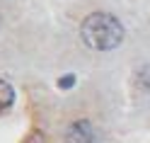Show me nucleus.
I'll list each match as a JSON object with an SVG mask.
<instances>
[{
    "label": "nucleus",
    "mask_w": 150,
    "mask_h": 143,
    "mask_svg": "<svg viewBox=\"0 0 150 143\" xmlns=\"http://www.w3.org/2000/svg\"><path fill=\"white\" fill-rule=\"evenodd\" d=\"M73 83H75V75H73V73H70V75H63V78L58 80V88L68 90V88H73Z\"/></svg>",
    "instance_id": "6"
},
{
    "label": "nucleus",
    "mask_w": 150,
    "mask_h": 143,
    "mask_svg": "<svg viewBox=\"0 0 150 143\" xmlns=\"http://www.w3.org/2000/svg\"><path fill=\"white\" fill-rule=\"evenodd\" d=\"M44 138H46L44 133H41L39 129H34V131H29V133L24 136V141H22V143H46Z\"/></svg>",
    "instance_id": "5"
},
{
    "label": "nucleus",
    "mask_w": 150,
    "mask_h": 143,
    "mask_svg": "<svg viewBox=\"0 0 150 143\" xmlns=\"http://www.w3.org/2000/svg\"><path fill=\"white\" fill-rule=\"evenodd\" d=\"M136 85L143 90H150V63L140 65V68L136 70Z\"/></svg>",
    "instance_id": "4"
},
{
    "label": "nucleus",
    "mask_w": 150,
    "mask_h": 143,
    "mask_svg": "<svg viewBox=\"0 0 150 143\" xmlns=\"http://www.w3.org/2000/svg\"><path fill=\"white\" fill-rule=\"evenodd\" d=\"M65 143H97V136H95V129L87 119H78L73 121L68 131H65Z\"/></svg>",
    "instance_id": "2"
},
{
    "label": "nucleus",
    "mask_w": 150,
    "mask_h": 143,
    "mask_svg": "<svg viewBox=\"0 0 150 143\" xmlns=\"http://www.w3.org/2000/svg\"><path fill=\"white\" fill-rule=\"evenodd\" d=\"M12 102H15V90H12V85L7 83V80H0V112L10 109Z\"/></svg>",
    "instance_id": "3"
},
{
    "label": "nucleus",
    "mask_w": 150,
    "mask_h": 143,
    "mask_svg": "<svg viewBox=\"0 0 150 143\" xmlns=\"http://www.w3.org/2000/svg\"><path fill=\"white\" fill-rule=\"evenodd\" d=\"M80 39L90 51H114L126 39V29L111 12H92L80 24Z\"/></svg>",
    "instance_id": "1"
}]
</instances>
